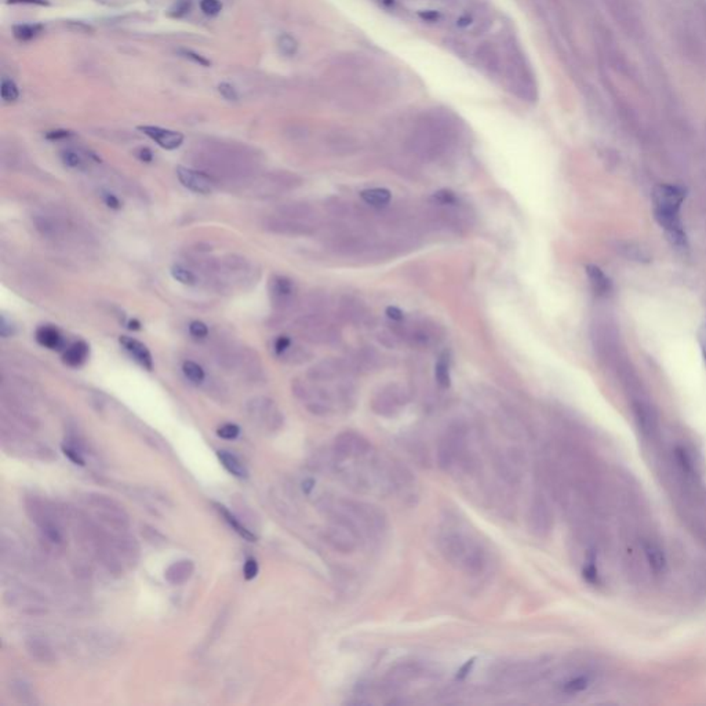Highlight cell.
Masks as SVG:
<instances>
[{
    "instance_id": "cell-33",
    "label": "cell",
    "mask_w": 706,
    "mask_h": 706,
    "mask_svg": "<svg viewBox=\"0 0 706 706\" xmlns=\"http://www.w3.org/2000/svg\"><path fill=\"white\" fill-rule=\"evenodd\" d=\"M61 160L64 162L65 166L71 169H85L86 167V160L85 158L74 149H65L61 152Z\"/></svg>"
},
{
    "instance_id": "cell-17",
    "label": "cell",
    "mask_w": 706,
    "mask_h": 706,
    "mask_svg": "<svg viewBox=\"0 0 706 706\" xmlns=\"http://www.w3.org/2000/svg\"><path fill=\"white\" fill-rule=\"evenodd\" d=\"M338 312H340V316L345 321L354 324V326L364 324L370 316L366 305L360 300H357L354 297H349V296L342 297V300L340 301V305H338Z\"/></svg>"
},
{
    "instance_id": "cell-13",
    "label": "cell",
    "mask_w": 706,
    "mask_h": 706,
    "mask_svg": "<svg viewBox=\"0 0 706 706\" xmlns=\"http://www.w3.org/2000/svg\"><path fill=\"white\" fill-rule=\"evenodd\" d=\"M176 176L179 182L189 191L200 195H209L214 189L213 176L203 170H193L184 166L176 167Z\"/></svg>"
},
{
    "instance_id": "cell-18",
    "label": "cell",
    "mask_w": 706,
    "mask_h": 706,
    "mask_svg": "<svg viewBox=\"0 0 706 706\" xmlns=\"http://www.w3.org/2000/svg\"><path fill=\"white\" fill-rule=\"evenodd\" d=\"M551 522L552 516L546 502L541 497H537L530 511V526L532 532L537 535H545L551 530Z\"/></svg>"
},
{
    "instance_id": "cell-41",
    "label": "cell",
    "mask_w": 706,
    "mask_h": 706,
    "mask_svg": "<svg viewBox=\"0 0 706 706\" xmlns=\"http://www.w3.org/2000/svg\"><path fill=\"white\" fill-rule=\"evenodd\" d=\"M62 452H64V454H65V455H67V457H68V458H69L74 464H76V465L83 466V465L86 464V461H85V458H83V455H82L81 450H79L75 444H72V443H69V441H68L67 444H62Z\"/></svg>"
},
{
    "instance_id": "cell-20",
    "label": "cell",
    "mask_w": 706,
    "mask_h": 706,
    "mask_svg": "<svg viewBox=\"0 0 706 706\" xmlns=\"http://www.w3.org/2000/svg\"><path fill=\"white\" fill-rule=\"evenodd\" d=\"M25 649L27 653L31 656L32 660L41 662V663H53L55 662V654L50 643L43 637H29L25 642Z\"/></svg>"
},
{
    "instance_id": "cell-37",
    "label": "cell",
    "mask_w": 706,
    "mask_h": 706,
    "mask_svg": "<svg viewBox=\"0 0 706 706\" xmlns=\"http://www.w3.org/2000/svg\"><path fill=\"white\" fill-rule=\"evenodd\" d=\"M432 202L435 206L438 207H444V206H452V205H458L459 203V199L458 196L451 192V191H439L436 192L434 196H432Z\"/></svg>"
},
{
    "instance_id": "cell-10",
    "label": "cell",
    "mask_w": 706,
    "mask_h": 706,
    "mask_svg": "<svg viewBox=\"0 0 706 706\" xmlns=\"http://www.w3.org/2000/svg\"><path fill=\"white\" fill-rule=\"evenodd\" d=\"M335 459H357L374 452L371 443L356 432H344L338 435L333 445Z\"/></svg>"
},
{
    "instance_id": "cell-40",
    "label": "cell",
    "mask_w": 706,
    "mask_h": 706,
    "mask_svg": "<svg viewBox=\"0 0 706 706\" xmlns=\"http://www.w3.org/2000/svg\"><path fill=\"white\" fill-rule=\"evenodd\" d=\"M178 53H179V55H181V57H184V58L189 60L191 62H193V64H196V65L206 67V68H209V67L212 65V61H210V60H207L205 55H202V54H199V53H196V51H193V50H189V48H179V50H178Z\"/></svg>"
},
{
    "instance_id": "cell-28",
    "label": "cell",
    "mask_w": 706,
    "mask_h": 706,
    "mask_svg": "<svg viewBox=\"0 0 706 706\" xmlns=\"http://www.w3.org/2000/svg\"><path fill=\"white\" fill-rule=\"evenodd\" d=\"M88 345L83 341H78L72 344L64 353V363L69 367H79L88 360Z\"/></svg>"
},
{
    "instance_id": "cell-2",
    "label": "cell",
    "mask_w": 706,
    "mask_h": 706,
    "mask_svg": "<svg viewBox=\"0 0 706 706\" xmlns=\"http://www.w3.org/2000/svg\"><path fill=\"white\" fill-rule=\"evenodd\" d=\"M439 548L444 559L471 575L483 573L488 565L487 551L471 534L447 527L439 535Z\"/></svg>"
},
{
    "instance_id": "cell-29",
    "label": "cell",
    "mask_w": 706,
    "mask_h": 706,
    "mask_svg": "<svg viewBox=\"0 0 706 706\" xmlns=\"http://www.w3.org/2000/svg\"><path fill=\"white\" fill-rule=\"evenodd\" d=\"M380 364V356L373 348H364L359 351L353 359V368L361 370V371H370L378 367Z\"/></svg>"
},
{
    "instance_id": "cell-5",
    "label": "cell",
    "mask_w": 706,
    "mask_h": 706,
    "mask_svg": "<svg viewBox=\"0 0 706 706\" xmlns=\"http://www.w3.org/2000/svg\"><path fill=\"white\" fill-rule=\"evenodd\" d=\"M684 193L677 186L661 185L654 192L656 213L662 226L670 233L676 243L684 242L681 223L679 220V209L683 202Z\"/></svg>"
},
{
    "instance_id": "cell-26",
    "label": "cell",
    "mask_w": 706,
    "mask_h": 706,
    "mask_svg": "<svg viewBox=\"0 0 706 706\" xmlns=\"http://www.w3.org/2000/svg\"><path fill=\"white\" fill-rule=\"evenodd\" d=\"M216 509L220 512V515L223 518V520L232 527V530H235L242 538H244L246 541H250V542L257 541V535L251 530L247 529L243 523H240V520L232 512H229L223 505L216 504Z\"/></svg>"
},
{
    "instance_id": "cell-31",
    "label": "cell",
    "mask_w": 706,
    "mask_h": 706,
    "mask_svg": "<svg viewBox=\"0 0 706 706\" xmlns=\"http://www.w3.org/2000/svg\"><path fill=\"white\" fill-rule=\"evenodd\" d=\"M182 371H184L185 377H186L191 382H193V384H196V385L202 384V382L205 381V378H206V373H205V370L202 368V366H199L198 363H195V361H192V360H186V361L182 364Z\"/></svg>"
},
{
    "instance_id": "cell-36",
    "label": "cell",
    "mask_w": 706,
    "mask_h": 706,
    "mask_svg": "<svg viewBox=\"0 0 706 706\" xmlns=\"http://www.w3.org/2000/svg\"><path fill=\"white\" fill-rule=\"evenodd\" d=\"M277 47H279V51L283 55L293 57L297 53V50H298V43H297V41L291 35L284 34V35H282L277 39Z\"/></svg>"
},
{
    "instance_id": "cell-56",
    "label": "cell",
    "mask_w": 706,
    "mask_h": 706,
    "mask_svg": "<svg viewBox=\"0 0 706 706\" xmlns=\"http://www.w3.org/2000/svg\"><path fill=\"white\" fill-rule=\"evenodd\" d=\"M473 663H475V660H471V661L466 662V663H465V665H464V666L458 670L457 677H458V679H464V677H466V676H468V673L471 672V669H472Z\"/></svg>"
},
{
    "instance_id": "cell-59",
    "label": "cell",
    "mask_w": 706,
    "mask_h": 706,
    "mask_svg": "<svg viewBox=\"0 0 706 706\" xmlns=\"http://www.w3.org/2000/svg\"><path fill=\"white\" fill-rule=\"evenodd\" d=\"M129 328L134 330V331L139 330L141 328V323L138 320H132V321H129Z\"/></svg>"
},
{
    "instance_id": "cell-25",
    "label": "cell",
    "mask_w": 706,
    "mask_h": 706,
    "mask_svg": "<svg viewBox=\"0 0 706 706\" xmlns=\"http://www.w3.org/2000/svg\"><path fill=\"white\" fill-rule=\"evenodd\" d=\"M43 24H38V22H35V24H32V22L15 24L13 27V35L21 43H28V42L35 41L38 36H41L43 34Z\"/></svg>"
},
{
    "instance_id": "cell-46",
    "label": "cell",
    "mask_w": 706,
    "mask_h": 706,
    "mask_svg": "<svg viewBox=\"0 0 706 706\" xmlns=\"http://www.w3.org/2000/svg\"><path fill=\"white\" fill-rule=\"evenodd\" d=\"M588 273H589V277L592 279V282L595 283L596 289L603 291L607 289V279L604 277V275L595 266H589L588 268Z\"/></svg>"
},
{
    "instance_id": "cell-58",
    "label": "cell",
    "mask_w": 706,
    "mask_h": 706,
    "mask_svg": "<svg viewBox=\"0 0 706 706\" xmlns=\"http://www.w3.org/2000/svg\"><path fill=\"white\" fill-rule=\"evenodd\" d=\"M313 485H314V482H313L312 479L305 480V482L303 483V490H304V492H305V494H309V492L313 490Z\"/></svg>"
},
{
    "instance_id": "cell-22",
    "label": "cell",
    "mask_w": 706,
    "mask_h": 706,
    "mask_svg": "<svg viewBox=\"0 0 706 706\" xmlns=\"http://www.w3.org/2000/svg\"><path fill=\"white\" fill-rule=\"evenodd\" d=\"M195 573V563L189 559H182L170 565L165 573V578L172 585H182L191 579Z\"/></svg>"
},
{
    "instance_id": "cell-35",
    "label": "cell",
    "mask_w": 706,
    "mask_h": 706,
    "mask_svg": "<svg viewBox=\"0 0 706 706\" xmlns=\"http://www.w3.org/2000/svg\"><path fill=\"white\" fill-rule=\"evenodd\" d=\"M435 377H436V382L441 385V388H448L451 385L450 366H448V361L445 357H441L439 361L436 363Z\"/></svg>"
},
{
    "instance_id": "cell-57",
    "label": "cell",
    "mask_w": 706,
    "mask_h": 706,
    "mask_svg": "<svg viewBox=\"0 0 706 706\" xmlns=\"http://www.w3.org/2000/svg\"><path fill=\"white\" fill-rule=\"evenodd\" d=\"M698 10H700V14H701V21L704 24V28H705L706 32V1H701L698 4Z\"/></svg>"
},
{
    "instance_id": "cell-47",
    "label": "cell",
    "mask_w": 706,
    "mask_h": 706,
    "mask_svg": "<svg viewBox=\"0 0 706 706\" xmlns=\"http://www.w3.org/2000/svg\"><path fill=\"white\" fill-rule=\"evenodd\" d=\"M189 333L195 338H206L209 335V327L200 320H195L189 324Z\"/></svg>"
},
{
    "instance_id": "cell-6",
    "label": "cell",
    "mask_w": 706,
    "mask_h": 706,
    "mask_svg": "<svg viewBox=\"0 0 706 706\" xmlns=\"http://www.w3.org/2000/svg\"><path fill=\"white\" fill-rule=\"evenodd\" d=\"M506 76L512 85V88L518 90V95L534 101L537 98V83L532 75V71L523 58L519 48L515 46H509L506 48V57L504 61Z\"/></svg>"
},
{
    "instance_id": "cell-44",
    "label": "cell",
    "mask_w": 706,
    "mask_h": 706,
    "mask_svg": "<svg viewBox=\"0 0 706 706\" xmlns=\"http://www.w3.org/2000/svg\"><path fill=\"white\" fill-rule=\"evenodd\" d=\"M240 434V428L236 424H223L217 429V435L225 441H235Z\"/></svg>"
},
{
    "instance_id": "cell-19",
    "label": "cell",
    "mask_w": 706,
    "mask_h": 706,
    "mask_svg": "<svg viewBox=\"0 0 706 706\" xmlns=\"http://www.w3.org/2000/svg\"><path fill=\"white\" fill-rule=\"evenodd\" d=\"M119 341H120L122 347L132 354L135 361H138L148 371L153 370V357L149 352V349L146 348V345H144L138 340L127 337V335H122Z\"/></svg>"
},
{
    "instance_id": "cell-32",
    "label": "cell",
    "mask_w": 706,
    "mask_h": 706,
    "mask_svg": "<svg viewBox=\"0 0 706 706\" xmlns=\"http://www.w3.org/2000/svg\"><path fill=\"white\" fill-rule=\"evenodd\" d=\"M170 272H172V276L176 279V282H179L181 284L195 286L198 283V279H196L195 273L192 270H189L188 268H185L184 265H174Z\"/></svg>"
},
{
    "instance_id": "cell-4",
    "label": "cell",
    "mask_w": 706,
    "mask_h": 706,
    "mask_svg": "<svg viewBox=\"0 0 706 706\" xmlns=\"http://www.w3.org/2000/svg\"><path fill=\"white\" fill-rule=\"evenodd\" d=\"M447 8L454 10L455 27L469 35H482L492 25V15L478 0H441Z\"/></svg>"
},
{
    "instance_id": "cell-15",
    "label": "cell",
    "mask_w": 706,
    "mask_h": 706,
    "mask_svg": "<svg viewBox=\"0 0 706 706\" xmlns=\"http://www.w3.org/2000/svg\"><path fill=\"white\" fill-rule=\"evenodd\" d=\"M249 414L253 421L263 424L268 429L276 431L282 425V415L269 399H256L249 404Z\"/></svg>"
},
{
    "instance_id": "cell-48",
    "label": "cell",
    "mask_w": 706,
    "mask_h": 706,
    "mask_svg": "<svg viewBox=\"0 0 706 706\" xmlns=\"http://www.w3.org/2000/svg\"><path fill=\"white\" fill-rule=\"evenodd\" d=\"M219 92L221 95L226 99V101H230V102H236L239 99V94L236 91V88H233L230 83H226V82H222L219 85Z\"/></svg>"
},
{
    "instance_id": "cell-51",
    "label": "cell",
    "mask_w": 706,
    "mask_h": 706,
    "mask_svg": "<svg viewBox=\"0 0 706 706\" xmlns=\"http://www.w3.org/2000/svg\"><path fill=\"white\" fill-rule=\"evenodd\" d=\"M72 137V132H68V130H51V132H46V138L50 139V141H60V139H67Z\"/></svg>"
},
{
    "instance_id": "cell-16",
    "label": "cell",
    "mask_w": 706,
    "mask_h": 706,
    "mask_svg": "<svg viewBox=\"0 0 706 706\" xmlns=\"http://www.w3.org/2000/svg\"><path fill=\"white\" fill-rule=\"evenodd\" d=\"M138 130L153 139L159 146L167 151H173L182 145L184 135L181 132L163 129L159 126H139Z\"/></svg>"
},
{
    "instance_id": "cell-24",
    "label": "cell",
    "mask_w": 706,
    "mask_h": 706,
    "mask_svg": "<svg viewBox=\"0 0 706 706\" xmlns=\"http://www.w3.org/2000/svg\"><path fill=\"white\" fill-rule=\"evenodd\" d=\"M363 202L374 209H382L387 207L391 203L392 193L387 188H371L366 189L360 193Z\"/></svg>"
},
{
    "instance_id": "cell-38",
    "label": "cell",
    "mask_w": 706,
    "mask_h": 706,
    "mask_svg": "<svg viewBox=\"0 0 706 706\" xmlns=\"http://www.w3.org/2000/svg\"><path fill=\"white\" fill-rule=\"evenodd\" d=\"M326 206H327L328 212L335 217H348V214H351L349 203H347L341 199H331L330 202H327Z\"/></svg>"
},
{
    "instance_id": "cell-3",
    "label": "cell",
    "mask_w": 706,
    "mask_h": 706,
    "mask_svg": "<svg viewBox=\"0 0 706 706\" xmlns=\"http://www.w3.org/2000/svg\"><path fill=\"white\" fill-rule=\"evenodd\" d=\"M324 509L333 516L335 523L349 527L359 537H374L385 529V519L381 512L368 504L349 499H331L324 502Z\"/></svg>"
},
{
    "instance_id": "cell-52",
    "label": "cell",
    "mask_w": 706,
    "mask_h": 706,
    "mask_svg": "<svg viewBox=\"0 0 706 706\" xmlns=\"http://www.w3.org/2000/svg\"><path fill=\"white\" fill-rule=\"evenodd\" d=\"M104 200H105V205H106L108 207L113 209V210H119V209L122 207V205H120L119 199H118L116 196L111 195V193H105V195H104Z\"/></svg>"
},
{
    "instance_id": "cell-14",
    "label": "cell",
    "mask_w": 706,
    "mask_h": 706,
    "mask_svg": "<svg viewBox=\"0 0 706 706\" xmlns=\"http://www.w3.org/2000/svg\"><path fill=\"white\" fill-rule=\"evenodd\" d=\"M326 541L338 552L341 553H351L357 546L360 537L353 531V530L341 525V523H334L330 526L324 532Z\"/></svg>"
},
{
    "instance_id": "cell-34",
    "label": "cell",
    "mask_w": 706,
    "mask_h": 706,
    "mask_svg": "<svg viewBox=\"0 0 706 706\" xmlns=\"http://www.w3.org/2000/svg\"><path fill=\"white\" fill-rule=\"evenodd\" d=\"M0 95H1V99L4 102L11 104V102H15L20 98V90H18V86L11 79L3 78L1 85H0Z\"/></svg>"
},
{
    "instance_id": "cell-8",
    "label": "cell",
    "mask_w": 706,
    "mask_h": 706,
    "mask_svg": "<svg viewBox=\"0 0 706 706\" xmlns=\"http://www.w3.org/2000/svg\"><path fill=\"white\" fill-rule=\"evenodd\" d=\"M604 3L609 7L613 20L628 36L633 39L643 36L644 29L642 18L629 0H604Z\"/></svg>"
},
{
    "instance_id": "cell-39",
    "label": "cell",
    "mask_w": 706,
    "mask_h": 706,
    "mask_svg": "<svg viewBox=\"0 0 706 706\" xmlns=\"http://www.w3.org/2000/svg\"><path fill=\"white\" fill-rule=\"evenodd\" d=\"M192 10V0H176V3L170 7L169 15L173 18H184Z\"/></svg>"
},
{
    "instance_id": "cell-27",
    "label": "cell",
    "mask_w": 706,
    "mask_h": 706,
    "mask_svg": "<svg viewBox=\"0 0 706 706\" xmlns=\"http://www.w3.org/2000/svg\"><path fill=\"white\" fill-rule=\"evenodd\" d=\"M36 341L48 349H60L62 347V337L55 327L42 326L36 330Z\"/></svg>"
},
{
    "instance_id": "cell-21",
    "label": "cell",
    "mask_w": 706,
    "mask_h": 706,
    "mask_svg": "<svg viewBox=\"0 0 706 706\" xmlns=\"http://www.w3.org/2000/svg\"><path fill=\"white\" fill-rule=\"evenodd\" d=\"M294 294L296 287L290 279L284 276L275 277V280L272 282V296L276 304H279L282 308H287L289 305L293 304Z\"/></svg>"
},
{
    "instance_id": "cell-12",
    "label": "cell",
    "mask_w": 706,
    "mask_h": 706,
    "mask_svg": "<svg viewBox=\"0 0 706 706\" xmlns=\"http://www.w3.org/2000/svg\"><path fill=\"white\" fill-rule=\"evenodd\" d=\"M349 367L344 360L340 359H326L308 371L309 380L312 382H333L349 373Z\"/></svg>"
},
{
    "instance_id": "cell-49",
    "label": "cell",
    "mask_w": 706,
    "mask_h": 706,
    "mask_svg": "<svg viewBox=\"0 0 706 706\" xmlns=\"http://www.w3.org/2000/svg\"><path fill=\"white\" fill-rule=\"evenodd\" d=\"M258 563L256 559H247L246 563H244V567H243V575L247 581H251L257 576L258 574Z\"/></svg>"
},
{
    "instance_id": "cell-1",
    "label": "cell",
    "mask_w": 706,
    "mask_h": 706,
    "mask_svg": "<svg viewBox=\"0 0 706 706\" xmlns=\"http://www.w3.org/2000/svg\"><path fill=\"white\" fill-rule=\"evenodd\" d=\"M457 120L445 112L424 115L410 135V151L421 160L434 162L444 156L458 139Z\"/></svg>"
},
{
    "instance_id": "cell-42",
    "label": "cell",
    "mask_w": 706,
    "mask_h": 706,
    "mask_svg": "<svg viewBox=\"0 0 706 706\" xmlns=\"http://www.w3.org/2000/svg\"><path fill=\"white\" fill-rule=\"evenodd\" d=\"M283 356H286L290 363L301 364V363H305L307 360H309L310 353L308 351H305L304 348H301V347H293L291 345V348L284 353Z\"/></svg>"
},
{
    "instance_id": "cell-50",
    "label": "cell",
    "mask_w": 706,
    "mask_h": 706,
    "mask_svg": "<svg viewBox=\"0 0 706 706\" xmlns=\"http://www.w3.org/2000/svg\"><path fill=\"white\" fill-rule=\"evenodd\" d=\"M290 348H291V340L286 335H282L275 341V352L279 356H283Z\"/></svg>"
},
{
    "instance_id": "cell-30",
    "label": "cell",
    "mask_w": 706,
    "mask_h": 706,
    "mask_svg": "<svg viewBox=\"0 0 706 706\" xmlns=\"http://www.w3.org/2000/svg\"><path fill=\"white\" fill-rule=\"evenodd\" d=\"M219 459H220L222 466L235 478H246L247 476V469L246 466L240 462V459L228 452V451H219Z\"/></svg>"
},
{
    "instance_id": "cell-55",
    "label": "cell",
    "mask_w": 706,
    "mask_h": 706,
    "mask_svg": "<svg viewBox=\"0 0 706 706\" xmlns=\"http://www.w3.org/2000/svg\"><path fill=\"white\" fill-rule=\"evenodd\" d=\"M11 4H34V6H48L47 0H7Z\"/></svg>"
},
{
    "instance_id": "cell-45",
    "label": "cell",
    "mask_w": 706,
    "mask_h": 706,
    "mask_svg": "<svg viewBox=\"0 0 706 706\" xmlns=\"http://www.w3.org/2000/svg\"><path fill=\"white\" fill-rule=\"evenodd\" d=\"M36 228L46 236L55 235L57 229H58L57 223L51 220V219H48V217H39V219H36Z\"/></svg>"
},
{
    "instance_id": "cell-9",
    "label": "cell",
    "mask_w": 706,
    "mask_h": 706,
    "mask_svg": "<svg viewBox=\"0 0 706 706\" xmlns=\"http://www.w3.org/2000/svg\"><path fill=\"white\" fill-rule=\"evenodd\" d=\"M88 504L97 512L98 518L108 526L116 530H125L129 526L127 513L115 499L106 495L92 494L88 497Z\"/></svg>"
},
{
    "instance_id": "cell-7",
    "label": "cell",
    "mask_w": 706,
    "mask_h": 706,
    "mask_svg": "<svg viewBox=\"0 0 706 706\" xmlns=\"http://www.w3.org/2000/svg\"><path fill=\"white\" fill-rule=\"evenodd\" d=\"M298 330L313 344H335L340 341V331L319 313H310L298 320Z\"/></svg>"
},
{
    "instance_id": "cell-23",
    "label": "cell",
    "mask_w": 706,
    "mask_h": 706,
    "mask_svg": "<svg viewBox=\"0 0 706 706\" xmlns=\"http://www.w3.org/2000/svg\"><path fill=\"white\" fill-rule=\"evenodd\" d=\"M680 46L686 55L694 62H702L705 58V50L700 38L691 34L688 29H684L680 34Z\"/></svg>"
},
{
    "instance_id": "cell-53",
    "label": "cell",
    "mask_w": 706,
    "mask_h": 706,
    "mask_svg": "<svg viewBox=\"0 0 706 706\" xmlns=\"http://www.w3.org/2000/svg\"><path fill=\"white\" fill-rule=\"evenodd\" d=\"M137 156L139 160H142L145 163H151L153 160V153L149 148H139L137 152Z\"/></svg>"
},
{
    "instance_id": "cell-54",
    "label": "cell",
    "mask_w": 706,
    "mask_h": 706,
    "mask_svg": "<svg viewBox=\"0 0 706 706\" xmlns=\"http://www.w3.org/2000/svg\"><path fill=\"white\" fill-rule=\"evenodd\" d=\"M387 314L394 321H401L404 319L403 312L400 309L396 308V307H389V308L387 309Z\"/></svg>"
},
{
    "instance_id": "cell-11",
    "label": "cell",
    "mask_w": 706,
    "mask_h": 706,
    "mask_svg": "<svg viewBox=\"0 0 706 706\" xmlns=\"http://www.w3.org/2000/svg\"><path fill=\"white\" fill-rule=\"evenodd\" d=\"M408 399L407 391L401 385L391 384L373 397L371 407L378 415L394 417L408 403Z\"/></svg>"
},
{
    "instance_id": "cell-43",
    "label": "cell",
    "mask_w": 706,
    "mask_h": 706,
    "mask_svg": "<svg viewBox=\"0 0 706 706\" xmlns=\"http://www.w3.org/2000/svg\"><path fill=\"white\" fill-rule=\"evenodd\" d=\"M200 10L209 17H216L222 11L221 0H200Z\"/></svg>"
}]
</instances>
